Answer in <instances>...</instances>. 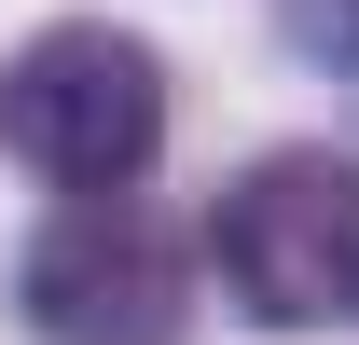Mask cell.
I'll return each instance as SVG.
<instances>
[{
    "label": "cell",
    "instance_id": "obj_2",
    "mask_svg": "<svg viewBox=\"0 0 359 345\" xmlns=\"http://www.w3.org/2000/svg\"><path fill=\"white\" fill-rule=\"evenodd\" d=\"M222 290L263 332H332L359 318V152H263L208 208Z\"/></svg>",
    "mask_w": 359,
    "mask_h": 345
},
{
    "label": "cell",
    "instance_id": "obj_1",
    "mask_svg": "<svg viewBox=\"0 0 359 345\" xmlns=\"http://www.w3.org/2000/svg\"><path fill=\"white\" fill-rule=\"evenodd\" d=\"M0 138L55 180V194H83V208H125L152 152H166V55L111 28V14H69L42 42L0 69Z\"/></svg>",
    "mask_w": 359,
    "mask_h": 345
},
{
    "label": "cell",
    "instance_id": "obj_3",
    "mask_svg": "<svg viewBox=\"0 0 359 345\" xmlns=\"http://www.w3.org/2000/svg\"><path fill=\"white\" fill-rule=\"evenodd\" d=\"M14 304L42 345H180V318H194L180 249L138 208H55L14 262Z\"/></svg>",
    "mask_w": 359,
    "mask_h": 345
},
{
    "label": "cell",
    "instance_id": "obj_4",
    "mask_svg": "<svg viewBox=\"0 0 359 345\" xmlns=\"http://www.w3.org/2000/svg\"><path fill=\"white\" fill-rule=\"evenodd\" d=\"M276 28H290V55H318V69L359 97V0H276Z\"/></svg>",
    "mask_w": 359,
    "mask_h": 345
}]
</instances>
